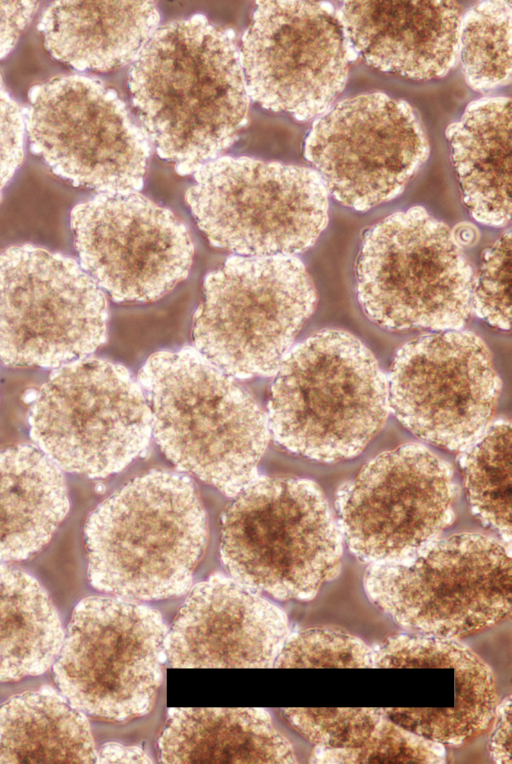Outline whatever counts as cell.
I'll use <instances>...</instances> for the list:
<instances>
[{"instance_id":"6da1fadb","label":"cell","mask_w":512,"mask_h":764,"mask_svg":"<svg viewBox=\"0 0 512 764\" xmlns=\"http://www.w3.org/2000/svg\"><path fill=\"white\" fill-rule=\"evenodd\" d=\"M128 85L149 144L181 175L216 159L247 121L234 32L201 14L157 28L133 59Z\"/></svg>"},{"instance_id":"7a4b0ae2","label":"cell","mask_w":512,"mask_h":764,"mask_svg":"<svg viewBox=\"0 0 512 764\" xmlns=\"http://www.w3.org/2000/svg\"><path fill=\"white\" fill-rule=\"evenodd\" d=\"M151 430L181 471L235 496L257 477L270 431L252 395L195 347L152 354L138 374Z\"/></svg>"},{"instance_id":"3957f363","label":"cell","mask_w":512,"mask_h":764,"mask_svg":"<svg viewBox=\"0 0 512 764\" xmlns=\"http://www.w3.org/2000/svg\"><path fill=\"white\" fill-rule=\"evenodd\" d=\"M84 534L88 578L95 589L126 600L155 601L191 587L207 522L186 476L154 470L99 504Z\"/></svg>"},{"instance_id":"277c9868","label":"cell","mask_w":512,"mask_h":764,"mask_svg":"<svg viewBox=\"0 0 512 764\" xmlns=\"http://www.w3.org/2000/svg\"><path fill=\"white\" fill-rule=\"evenodd\" d=\"M267 407L277 444L315 461H343L360 454L384 425L387 377L358 338L324 330L286 354Z\"/></svg>"},{"instance_id":"5b68a950","label":"cell","mask_w":512,"mask_h":764,"mask_svg":"<svg viewBox=\"0 0 512 764\" xmlns=\"http://www.w3.org/2000/svg\"><path fill=\"white\" fill-rule=\"evenodd\" d=\"M222 518L220 555L236 581L280 601H310L336 579L343 537L318 485L256 477Z\"/></svg>"},{"instance_id":"8992f818","label":"cell","mask_w":512,"mask_h":764,"mask_svg":"<svg viewBox=\"0 0 512 764\" xmlns=\"http://www.w3.org/2000/svg\"><path fill=\"white\" fill-rule=\"evenodd\" d=\"M363 588L402 629L464 638L510 617V547L479 533L438 537L401 559L369 564Z\"/></svg>"},{"instance_id":"52a82bcc","label":"cell","mask_w":512,"mask_h":764,"mask_svg":"<svg viewBox=\"0 0 512 764\" xmlns=\"http://www.w3.org/2000/svg\"><path fill=\"white\" fill-rule=\"evenodd\" d=\"M366 316L387 330H460L472 311L474 277L456 237L414 206L373 225L356 262Z\"/></svg>"},{"instance_id":"ba28073f","label":"cell","mask_w":512,"mask_h":764,"mask_svg":"<svg viewBox=\"0 0 512 764\" xmlns=\"http://www.w3.org/2000/svg\"><path fill=\"white\" fill-rule=\"evenodd\" d=\"M294 256H231L204 280L193 318L195 348L233 378L277 372L316 305Z\"/></svg>"},{"instance_id":"9c48e42d","label":"cell","mask_w":512,"mask_h":764,"mask_svg":"<svg viewBox=\"0 0 512 764\" xmlns=\"http://www.w3.org/2000/svg\"><path fill=\"white\" fill-rule=\"evenodd\" d=\"M186 202L209 242L240 256H292L328 223L326 186L315 169L250 157H219L194 173Z\"/></svg>"},{"instance_id":"30bf717a","label":"cell","mask_w":512,"mask_h":764,"mask_svg":"<svg viewBox=\"0 0 512 764\" xmlns=\"http://www.w3.org/2000/svg\"><path fill=\"white\" fill-rule=\"evenodd\" d=\"M30 436L60 469L89 478L123 470L143 453L151 415L128 370L82 358L54 371L29 410Z\"/></svg>"},{"instance_id":"8fae6325","label":"cell","mask_w":512,"mask_h":764,"mask_svg":"<svg viewBox=\"0 0 512 764\" xmlns=\"http://www.w3.org/2000/svg\"><path fill=\"white\" fill-rule=\"evenodd\" d=\"M168 629L161 614L122 598L88 597L71 616L54 679L92 717L124 722L146 715L163 681Z\"/></svg>"},{"instance_id":"7c38bea8","label":"cell","mask_w":512,"mask_h":764,"mask_svg":"<svg viewBox=\"0 0 512 764\" xmlns=\"http://www.w3.org/2000/svg\"><path fill=\"white\" fill-rule=\"evenodd\" d=\"M103 290L74 259L33 245L0 252V361L58 367L106 340Z\"/></svg>"},{"instance_id":"4fadbf2b","label":"cell","mask_w":512,"mask_h":764,"mask_svg":"<svg viewBox=\"0 0 512 764\" xmlns=\"http://www.w3.org/2000/svg\"><path fill=\"white\" fill-rule=\"evenodd\" d=\"M24 116L31 151L74 186L101 194L142 188L150 144L100 80L68 75L36 85Z\"/></svg>"},{"instance_id":"5bb4252c","label":"cell","mask_w":512,"mask_h":764,"mask_svg":"<svg viewBox=\"0 0 512 764\" xmlns=\"http://www.w3.org/2000/svg\"><path fill=\"white\" fill-rule=\"evenodd\" d=\"M457 496L450 464L408 443L380 453L338 489L337 522L358 560L394 561L439 537L453 521Z\"/></svg>"},{"instance_id":"9a60e30c","label":"cell","mask_w":512,"mask_h":764,"mask_svg":"<svg viewBox=\"0 0 512 764\" xmlns=\"http://www.w3.org/2000/svg\"><path fill=\"white\" fill-rule=\"evenodd\" d=\"M240 59L255 102L305 121L342 92L350 54L330 3L266 0L256 2Z\"/></svg>"},{"instance_id":"2e32d148","label":"cell","mask_w":512,"mask_h":764,"mask_svg":"<svg viewBox=\"0 0 512 764\" xmlns=\"http://www.w3.org/2000/svg\"><path fill=\"white\" fill-rule=\"evenodd\" d=\"M429 154L411 106L375 92L333 105L304 142L328 193L342 205L367 211L402 193Z\"/></svg>"},{"instance_id":"e0dca14e","label":"cell","mask_w":512,"mask_h":764,"mask_svg":"<svg viewBox=\"0 0 512 764\" xmlns=\"http://www.w3.org/2000/svg\"><path fill=\"white\" fill-rule=\"evenodd\" d=\"M389 409L420 439L464 450L489 425L501 379L485 342L463 330L403 345L387 377Z\"/></svg>"},{"instance_id":"ac0fdd59","label":"cell","mask_w":512,"mask_h":764,"mask_svg":"<svg viewBox=\"0 0 512 764\" xmlns=\"http://www.w3.org/2000/svg\"><path fill=\"white\" fill-rule=\"evenodd\" d=\"M70 224L81 267L116 302L157 300L189 274L187 227L141 194L97 195L72 209Z\"/></svg>"},{"instance_id":"d6986e66","label":"cell","mask_w":512,"mask_h":764,"mask_svg":"<svg viewBox=\"0 0 512 764\" xmlns=\"http://www.w3.org/2000/svg\"><path fill=\"white\" fill-rule=\"evenodd\" d=\"M289 636L286 613L232 577L190 591L165 639L173 668H270Z\"/></svg>"},{"instance_id":"ffe728a7","label":"cell","mask_w":512,"mask_h":764,"mask_svg":"<svg viewBox=\"0 0 512 764\" xmlns=\"http://www.w3.org/2000/svg\"><path fill=\"white\" fill-rule=\"evenodd\" d=\"M349 54L415 80L444 76L458 56L454 1H345L336 11Z\"/></svg>"},{"instance_id":"44dd1931","label":"cell","mask_w":512,"mask_h":764,"mask_svg":"<svg viewBox=\"0 0 512 764\" xmlns=\"http://www.w3.org/2000/svg\"><path fill=\"white\" fill-rule=\"evenodd\" d=\"M448 668L455 674L450 708H383L395 723L426 739L459 746L492 722L497 695L491 668L459 639L398 634L374 649V668Z\"/></svg>"},{"instance_id":"7402d4cb","label":"cell","mask_w":512,"mask_h":764,"mask_svg":"<svg viewBox=\"0 0 512 764\" xmlns=\"http://www.w3.org/2000/svg\"><path fill=\"white\" fill-rule=\"evenodd\" d=\"M159 20L151 1H56L38 28L57 60L80 71L106 72L134 59Z\"/></svg>"},{"instance_id":"603a6c76","label":"cell","mask_w":512,"mask_h":764,"mask_svg":"<svg viewBox=\"0 0 512 764\" xmlns=\"http://www.w3.org/2000/svg\"><path fill=\"white\" fill-rule=\"evenodd\" d=\"M162 763H296L263 708H172L158 742Z\"/></svg>"},{"instance_id":"cb8c5ba5","label":"cell","mask_w":512,"mask_h":764,"mask_svg":"<svg viewBox=\"0 0 512 764\" xmlns=\"http://www.w3.org/2000/svg\"><path fill=\"white\" fill-rule=\"evenodd\" d=\"M446 136L466 209L481 224L504 226L511 218V99L472 101Z\"/></svg>"},{"instance_id":"d4e9b609","label":"cell","mask_w":512,"mask_h":764,"mask_svg":"<svg viewBox=\"0 0 512 764\" xmlns=\"http://www.w3.org/2000/svg\"><path fill=\"white\" fill-rule=\"evenodd\" d=\"M69 510L61 470L39 449H0V561H21L40 551Z\"/></svg>"},{"instance_id":"484cf974","label":"cell","mask_w":512,"mask_h":764,"mask_svg":"<svg viewBox=\"0 0 512 764\" xmlns=\"http://www.w3.org/2000/svg\"><path fill=\"white\" fill-rule=\"evenodd\" d=\"M89 722L52 688L13 696L0 707V763H95Z\"/></svg>"},{"instance_id":"4316f807","label":"cell","mask_w":512,"mask_h":764,"mask_svg":"<svg viewBox=\"0 0 512 764\" xmlns=\"http://www.w3.org/2000/svg\"><path fill=\"white\" fill-rule=\"evenodd\" d=\"M64 639L58 613L28 573L0 565V682L47 671Z\"/></svg>"},{"instance_id":"83f0119b","label":"cell","mask_w":512,"mask_h":764,"mask_svg":"<svg viewBox=\"0 0 512 764\" xmlns=\"http://www.w3.org/2000/svg\"><path fill=\"white\" fill-rule=\"evenodd\" d=\"M460 466L474 515L511 543V424L499 420L464 450Z\"/></svg>"},{"instance_id":"f1b7e54d","label":"cell","mask_w":512,"mask_h":764,"mask_svg":"<svg viewBox=\"0 0 512 764\" xmlns=\"http://www.w3.org/2000/svg\"><path fill=\"white\" fill-rule=\"evenodd\" d=\"M512 2L483 1L461 19L458 55L468 85L489 91L511 81Z\"/></svg>"},{"instance_id":"f546056e","label":"cell","mask_w":512,"mask_h":764,"mask_svg":"<svg viewBox=\"0 0 512 764\" xmlns=\"http://www.w3.org/2000/svg\"><path fill=\"white\" fill-rule=\"evenodd\" d=\"M289 725L315 746L360 748L385 727L383 708H282Z\"/></svg>"},{"instance_id":"4dcf8cb0","label":"cell","mask_w":512,"mask_h":764,"mask_svg":"<svg viewBox=\"0 0 512 764\" xmlns=\"http://www.w3.org/2000/svg\"><path fill=\"white\" fill-rule=\"evenodd\" d=\"M276 668H374V650L348 632L328 627L289 634Z\"/></svg>"},{"instance_id":"1f68e13d","label":"cell","mask_w":512,"mask_h":764,"mask_svg":"<svg viewBox=\"0 0 512 764\" xmlns=\"http://www.w3.org/2000/svg\"><path fill=\"white\" fill-rule=\"evenodd\" d=\"M310 762L316 764L446 763V748L398 725L391 719L367 745L360 748L315 746Z\"/></svg>"},{"instance_id":"d6a6232c","label":"cell","mask_w":512,"mask_h":764,"mask_svg":"<svg viewBox=\"0 0 512 764\" xmlns=\"http://www.w3.org/2000/svg\"><path fill=\"white\" fill-rule=\"evenodd\" d=\"M511 232L507 231L488 248L474 279L472 310L492 327L509 330L511 325Z\"/></svg>"},{"instance_id":"836d02e7","label":"cell","mask_w":512,"mask_h":764,"mask_svg":"<svg viewBox=\"0 0 512 764\" xmlns=\"http://www.w3.org/2000/svg\"><path fill=\"white\" fill-rule=\"evenodd\" d=\"M25 133L24 112L9 95L0 73V198L22 163Z\"/></svg>"},{"instance_id":"e575fe53","label":"cell","mask_w":512,"mask_h":764,"mask_svg":"<svg viewBox=\"0 0 512 764\" xmlns=\"http://www.w3.org/2000/svg\"><path fill=\"white\" fill-rule=\"evenodd\" d=\"M36 1H0V58L16 45L36 10Z\"/></svg>"},{"instance_id":"d590c367","label":"cell","mask_w":512,"mask_h":764,"mask_svg":"<svg viewBox=\"0 0 512 764\" xmlns=\"http://www.w3.org/2000/svg\"><path fill=\"white\" fill-rule=\"evenodd\" d=\"M511 702V696L508 695L497 704L494 714L489 750L492 759L498 764L512 763Z\"/></svg>"},{"instance_id":"8d00e7d4","label":"cell","mask_w":512,"mask_h":764,"mask_svg":"<svg viewBox=\"0 0 512 764\" xmlns=\"http://www.w3.org/2000/svg\"><path fill=\"white\" fill-rule=\"evenodd\" d=\"M96 763H153L152 758L140 747L126 746L117 742L104 744L97 753Z\"/></svg>"}]
</instances>
